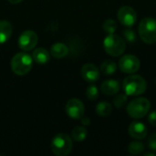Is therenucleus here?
I'll return each instance as SVG.
<instances>
[{
	"label": "nucleus",
	"instance_id": "f257e3e1",
	"mask_svg": "<svg viewBox=\"0 0 156 156\" xmlns=\"http://www.w3.org/2000/svg\"><path fill=\"white\" fill-rule=\"evenodd\" d=\"M122 89L128 96H139L146 91L147 82L140 75H131L123 80Z\"/></svg>",
	"mask_w": 156,
	"mask_h": 156
},
{
	"label": "nucleus",
	"instance_id": "f03ea898",
	"mask_svg": "<svg viewBox=\"0 0 156 156\" xmlns=\"http://www.w3.org/2000/svg\"><path fill=\"white\" fill-rule=\"evenodd\" d=\"M103 48L107 54L112 57L122 56L126 49V42L116 34H109L103 40Z\"/></svg>",
	"mask_w": 156,
	"mask_h": 156
},
{
	"label": "nucleus",
	"instance_id": "7ed1b4c3",
	"mask_svg": "<svg viewBox=\"0 0 156 156\" xmlns=\"http://www.w3.org/2000/svg\"><path fill=\"white\" fill-rule=\"evenodd\" d=\"M138 32L141 39L146 44L156 43V19L154 17H144L141 20Z\"/></svg>",
	"mask_w": 156,
	"mask_h": 156
},
{
	"label": "nucleus",
	"instance_id": "20e7f679",
	"mask_svg": "<svg viewBox=\"0 0 156 156\" xmlns=\"http://www.w3.org/2000/svg\"><path fill=\"white\" fill-rule=\"evenodd\" d=\"M33 65V58L24 52L16 54L11 60V69L18 76L27 74Z\"/></svg>",
	"mask_w": 156,
	"mask_h": 156
},
{
	"label": "nucleus",
	"instance_id": "39448f33",
	"mask_svg": "<svg viewBox=\"0 0 156 156\" xmlns=\"http://www.w3.org/2000/svg\"><path fill=\"white\" fill-rule=\"evenodd\" d=\"M72 140L66 133L57 134L51 142V151L57 156H67L72 150Z\"/></svg>",
	"mask_w": 156,
	"mask_h": 156
},
{
	"label": "nucleus",
	"instance_id": "423d86ee",
	"mask_svg": "<svg viewBox=\"0 0 156 156\" xmlns=\"http://www.w3.org/2000/svg\"><path fill=\"white\" fill-rule=\"evenodd\" d=\"M151 102L146 98H136L129 102L127 106V113L133 119H142L150 111Z\"/></svg>",
	"mask_w": 156,
	"mask_h": 156
},
{
	"label": "nucleus",
	"instance_id": "0eeeda50",
	"mask_svg": "<svg viewBox=\"0 0 156 156\" xmlns=\"http://www.w3.org/2000/svg\"><path fill=\"white\" fill-rule=\"evenodd\" d=\"M119 69L121 71L126 74H133L137 72L141 67V61L140 59L132 54L124 55L119 60Z\"/></svg>",
	"mask_w": 156,
	"mask_h": 156
},
{
	"label": "nucleus",
	"instance_id": "6e6552de",
	"mask_svg": "<svg viewBox=\"0 0 156 156\" xmlns=\"http://www.w3.org/2000/svg\"><path fill=\"white\" fill-rule=\"evenodd\" d=\"M117 16L121 24L128 27H132L137 20L136 11L134 8L129 5H123L120 7L117 13Z\"/></svg>",
	"mask_w": 156,
	"mask_h": 156
},
{
	"label": "nucleus",
	"instance_id": "1a4fd4ad",
	"mask_svg": "<svg viewBox=\"0 0 156 156\" xmlns=\"http://www.w3.org/2000/svg\"><path fill=\"white\" fill-rule=\"evenodd\" d=\"M65 110L69 117L74 120H80L85 112V107L82 101L74 98L68 101Z\"/></svg>",
	"mask_w": 156,
	"mask_h": 156
},
{
	"label": "nucleus",
	"instance_id": "9d476101",
	"mask_svg": "<svg viewBox=\"0 0 156 156\" xmlns=\"http://www.w3.org/2000/svg\"><path fill=\"white\" fill-rule=\"evenodd\" d=\"M37 44V35L33 30L24 31L18 38V46L24 51L33 49Z\"/></svg>",
	"mask_w": 156,
	"mask_h": 156
},
{
	"label": "nucleus",
	"instance_id": "9b49d317",
	"mask_svg": "<svg viewBox=\"0 0 156 156\" xmlns=\"http://www.w3.org/2000/svg\"><path fill=\"white\" fill-rule=\"evenodd\" d=\"M128 133L132 138L140 141V140L144 139L147 136L148 130L144 123L135 121L130 124V126L128 128Z\"/></svg>",
	"mask_w": 156,
	"mask_h": 156
},
{
	"label": "nucleus",
	"instance_id": "f8f14e48",
	"mask_svg": "<svg viewBox=\"0 0 156 156\" xmlns=\"http://www.w3.org/2000/svg\"><path fill=\"white\" fill-rule=\"evenodd\" d=\"M81 76L82 78L90 83L97 81L100 78V70L98 67L92 63H87L81 68Z\"/></svg>",
	"mask_w": 156,
	"mask_h": 156
},
{
	"label": "nucleus",
	"instance_id": "ddd939ff",
	"mask_svg": "<svg viewBox=\"0 0 156 156\" xmlns=\"http://www.w3.org/2000/svg\"><path fill=\"white\" fill-rule=\"evenodd\" d=\"M101 90L103 94L108 96L115 95L120 90V82L116 80H107L101 85Z\"/></svg>",
	"mask_w": 156,
	"mask_h": 156
},
{
	"label": "nucleus",
	"instance_id": "4468645a",
	"mask_svg": "<svg viewBox=\"0 0 156 156\" xmlns=\"http://www.w3.org/2000/svg\"><path fill=\"white\" fill-rule=\"evenodd\" d=\"M13 27L8 21H0V44L6 42L12 35Z\"/></svg>",
	"mask_w": 156,
	"mask_h": 156
},
{
	"label": "nucleus",
	"instance_id": "2eb2a0df",
	"mask_svg": "<svg viewBox=\"0 0 156 156\" xmlns=\"http://www.w3.org/2000/svg\"><path fill=\"white\" fill-rule=\"evenodd\" d=\"M32 58L38 64H46L49 60L50 54L47 49L43 48H38L34 50L32 54Z\"/></svg>",
	"mask_w": 156,
	"mask_h": 156
},
{
	"label": "nucleus",
	"instance_id": "dca6fc26",
	"mask_svg": "<svg viewBox=\"0 0 156 156\" xmlns=\"http://www.w3.org/2000/svg\"><path fill=\"white\" fill-rule=\"evenodd\" d=\"M50 54L56 58H62L69 54V48L63 43H56L51 47Z\"/></svg>",
	"mask_w": 156,
	"mask_h": 156
},
{
	"label": "nucleus",
	"instance_id": "f3484780",
	"mask_svg": "<svg viewBox=\"0 0 156 156\" xmlns=\"http://www.w3.org/2000/svg\"><path fill=\"white\" fill-rule=\"evenodd\" d=\"M96 112L101 117H107L112 112V106L107 101H101L96 106Z\"/></svg>",
	"mask_w": 156,
	"mask_h": 156
},
{
	"label": "nucleus",
	"instance_id": "a211bd4d",
	"mask_svg": "<svg viewBox=\"0 0 156 156\" xmlns=\"http://www.w3.org/2000/svg\"><path fill=\"white\" fill-rule=\"evenodd\" d=\"M101 70L104 75L110 76V75H112L113 73H115V71L117 70V65L114 61L107 59L101 63Z\"/></svg>",
	"mask_w": 156,
	"mask_h": 156
},
{
	"label": "nucleus",
	"instance_id": "6ab92c4d",
	"mask_svg": "<svg viewBox=\"0 0 156 156\" xmlns=\"http://www.w3.org/2000/svg\"><path fill=\"white\" fill-rule=\"evenodd\" d=\"M87 134H88L87 129L83 126H77L71 132V135H72L73 140L76 142H79V143L83 142L86 139Z\"/></svg>",
	"mask_w": 156,
	"mask_h": 156
},
{
	"label": "nucleus",
	"instance_id": "aec40b11",
	"mask_svg": "<svg viewBox=\"0 0 156 156\" xmlns=\"http://www.w3.org/2000/svg\"><path fill=\"white\" fill-rule=\"evenodd\" d=\"M144 150V145L143 143L141 142H138L137 141H133V142H131L128 145V152L131 154H133V155H137V154H141Z\"/></svg>",
	"mask_w": 156,
	"mask_h": 156
},
{
	"label": "nucleus",
	"instance_id": "412c9836",
	"mask_svg": "<svg viewBox=\"0 0 156 156\" xmlns=\"http://www.w3.org/2000/svg\"><path fill=\"white\" fill-rule=\"evenodd\" d=\"M127 101H128V95L126 93H121V94H118L113 99V105L116 108L121 109L126 105Z\"/></svg>",
	"mask_w": 156,
	"mask_h": 156
},
{
	"label": "nucleus",
	"instance_id": "4be33fe9",
	"mask_svg": "<svg viewBox=\"0 0 156 156\" xmlns=\"http://www.w3.org/2000/svg\"><path fill=\"white\" fill-rule=\"evenodd\" d=\"M103 30L108 34H113L117 29V23L113 19H106L103 23Z\"/></svg>",
	"mask_w": 156,
	"mask_h": 156
},
{
	"label": "nucleus",
	"instance_id": "5701e85b",
	"mask_svg": "<svg viewBox=\"0 0 156 156\" xmlns=\"http://www.w3.org/2000/svg\"><path fill=\"white\" fill-rule=\"evenodd\" d=\"M86 96L90 101H95L99 97V90L95 85H90L86 90Z\"/></svg>",
	"mask_w": 156,
	"mask_h": 156
},
{
	"label": "nucleus",
	"instance_id": "b1692460",
	"mask_svg": "<svg viewBox=\"0 0 156 156\" xmlns=\"http://www.w3.org/2000/svg\"><path fill=\"white\" fill-rule=\"evenodd\" d=\"M123 37L124 39H126V41H128L129 43H133L137 39L135 32L133 29H129V28L123 30Z\"/></svg>",
	"mask_w": 156,
	"mask_h": 156
},
{
	"label": "nucleus",
	"instance_id": "393cba45",
	"mask_svg": "<svg viewBox=\"0 0 156 156\" xmlns=\"http://www.w3.org/2000/svg\"><path fill=\"white\" fill-rule=\"evenodd\" d=\"M148 145L151 148V150L153 151H156V133H153L149 140H148Z\"/></svg>",
	"mask_w": 156,
	"mask_h": 156
},
{
	"label": "nucleus",
	"instance_id": "a878e982",
	"mask_svg": "<svg viewBox=\"0 0 156 156\" xmlns=\"http://www.w3.org/2000/svg\"><path fill=\"white\" fill-rule=\"evenodd\" d=\"M148 122L151 125L156 126V111L152 112L148 116Z\"/></svg>",
	"mask_w": 156,
	"mask_h": 156
},
{
	"label": "nucleus",
	"instance_id": "bb28decb",
	"mask_svg": "<svg viewBox=\"0 0 156 156\" xmlns=\"http://www.w3.org/2000/svg\"><path fill=\"white\" fill-rule=\"evenodd\" d=\"M80 121H81V123H82L84 126L89 125V124H90V119H89V118H87V117H82V118H80Z\"/></svg>",
	"mask_w": 156,
	"mask_h": 156
},
{
	"label": "nucleus",
	"instance_id": "cd10ccee",
	"mask_svg": "<svg viewBox=\"0 0 156 156\" xmlns=\"http://www.w3.org/2000/svg\"><path fill=\"white\" fill-rule=\"evenodd\" d=\"M7 1H9L11 4H18V3H20L22 0H7Z\"/></svg>",
	"mask_w": 156,
	"mask_h": 156
},
{
	"label": "nucleus",
	"instance_id": "c85d7f7f",
	"mask_svg": "<svg viewBox=\"0 0 156 156\" xmlns=\"http://www.w3.org/2000/svg\"><path fill=\"white\" fill-rule=\"evenodd\" d=\"M144 155L148 156V155H152V156H155V154H153V153H146V154H144Z\"/></svg>",
	"mask_w": 156,
	"mask_h": 156
}]
</instances>
